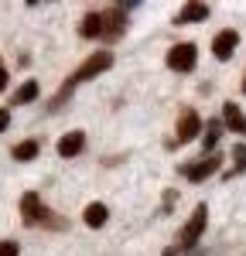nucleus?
I'll return each mask as SVG.
<instances>
[{"label": "nucleus", "instance_id": "obj_4", "mask_svg": "<svg viewBox=\"0 0 246 256\" xmlns=\"http://www.w3.org/2000/svg\"><path fill=\"white\" fill-rule=\"evenodd\" d=\"M195 65H198V48H195V41H178V44H171L168 48V68L171 72H195Z\"/></svg>", "mask_w": 246, "mask_h": 256}, {"label": "nucleus", "instance_id": "obj_19", "mask_svg": "<svg viewBox=\"0 0 246 256\" xmlns=\"http://www.w3.org/2000/svg\"><path fill=\"white\" fill-rule=\"evenodd\" d=\"M174 198H178V192H171V188L164 192V205H161V212H164V216H168V212L174 208Z\"/></svg>", "mask_w": 246, "mask_h": 256}, {"label": "nucleus", "instance_id": "obj_13", "mask_svg": "<svg viewBox=\"0 0 246 256\" xmlns=\"http://www.w3.org/2000/svg\"><path fill=\"white\" fill-rule=\"evenodd\" d=\"M38 92H41V86L34 79H28V82H20L18 89H14L10 102H14V106H28V102H34V99H38Z\"/></svg>", "mask_w": 246, "mask_h": 256}, {"label": "nucleus", "instance_id": "obj_10", "mask_svg": "<svg viewBox=\"0 0 246 256\" xmlns=\"http://www.w3.org/2000/svg\"><path fill=\"white\" fill-rule=\"evenodd\" d=\"M222 123L232 130V134H240V137H246V116H243V110L229 99V102H222Z\"/></svg>", "mask_w": 246, "mask_h": 256}, {"label": "nucleus", "instance_id": "obj_9", "mask_svg": "<svg viewBox=\"0 0 246 256\" xmlns=\"http://www.w3.org/2000/svg\"><path fill=\"white\" fill-rule=\"evenodd\" d=\"M198 20H208V4L202 0H188L182 10L174 14V24L182 28V24H198Z\"/></svg>", "mask_w": 246, "mask_h": 256}, {"label": "nucleus", "instance_id": "obj_2", "mask_svg": "<svg viewBox=\"0 0 246 256\" xmlns=\"http://www.w3.org/2000/svg\"><path fill=\"white\" fill-rule=\"evenodd\" d=\"M205 222H208V205H205V202H198V205H195V212H192V218L182 226V232H178V239H174V246H168V250H164V256L192 253V250H195V242H198V239H202V232H205Z\"/></svg>", "mask_w": 246, "mask_h": 256}, {"label": "nucleus", "instance_id": "obj_12", "mask_svg": "<svg viewBox=\"0 0 246 256\" xmlns=\"http://www.w3.org/2000/svg\"><path fill=\"white\" fill-rule=\"evenodd\" d=\"M106 218H110V208H106L102 202H89V205H86V212H82V222H86L89 229H102V226H106Z\"/></svg>", "mask_w": 246, "mask_h": 256}, {"label": "nucleus", "instance_id": "obj_20", "mask_svg": "<svg viewBox=\"0 0 246 256\" xmlns=\"http://www.w3.org/2000/svg\"><path fill=\"white\" fill-rule=\"evenodd\" d=\"M7 82H10V72H7V65H4V58H0V92L7 89Z\"/></svg>", "mask_w": 246, "mask_h": 256}, {"label": "nucleus", "instance_id": "obj_15", "mask_svg": "<svg viewBox=\"0 0 246 256\" xmlns=\"http://www.w3.org/2000/svg\"><path fill=\"white\" fill-rule=\"evenodd\" d=\"M219 134H222V120H208V126L202 130V147H205V154H216Z\"/></svg>", "mask_w": 246, "mask_h": 256}, {"label": "nucleus", "instance_id": "obj_7", "mask_svg": "<svg viewBox=\"0 0 246 256\" xmlns=\"http://www.w3.org/2000/svg\"><path fill=\"white\" fill-rule=\"evenodd\" d=\"M236 48H240V31H236V28H226V31H219V34L212 38V55L219 62H229Z\"/></svg>", "mask_w": 246, "mask_h": 256}, {"label": "nucleus", "instance_id": "obj_16", "mask_svg": "<svg viewBox=\"0 0 246 256\" xmlns=\"http://www.w3.org/2000/svg\"><path fill=\"white\" fill-rule=\"evenodd\" d=\"M41 154V144L34 137H28V140H20L18 147H14V160H20V164H24V160H34Z\"/></svg>", "mask_w": 246, "mask_h": 256}, {"label": "nucleus", "instance_id": "obj_18", "mask_svg": "<svg viewBox=\"0 0 246 256\" xmlns=\"http://www.w3.org/2000/svg\"><path fill=\"white\" fill-rule=\"evenodd\" d=\"M20 250H18V242H14V239H4V242H0V256H18Z\"/></svg>", "mask_w": 246, "mask_h": 256}, {"label": "nucleus", "instance_id": "obj_11", "mask_svg": "<svg viewBox=\"0 0 246 256\" xmlns=\"http://www.w3.org/2000/svg\"><path fill=\"white\" fill-rule=\"evenodd\" d=\"M82 147H86V134L82 130H72V134H65V137L58 140V158H79Z\"/></svg>", "mask_w": 246, "mask_h": 256}, {"label": "nucleus", "instance_id": "obj_1", "mask_svg": "<svg viewBox=\"0 0 246 256\" xmlns=\"http://www.w3.org/2000/svg\"><path fill=\"white\" fill-rule=\"evenodd\" d=\"M113 68V55L110 52H96V55H89V58L82 62L79 68L68 76V79L62 82V89L55 92V96L44 102V110L48 113H62V106L72 99V92H76V86H82V82H89V79H96V76H102V72H110Z\"/></svg>", "mask_w": 246, "mask_h": 256}, {"label": "nucleus", "instance_id": "obj_3", "mask_svg": "<svg viewBox=\"0 0 246 256\" xmlns=\"http://www.w3.org/2000/svg\"><path fill=\"white\" fill-rule=\"evenodd\" d=\"M126 34V7L123 4H113L102 10V34L100 41L102 44H116V41Z\"/></svg>", "mask_w": 246, "mask_h": 256}, {"label": "nucleus", "instance_id": "obj_14", "mask_svg": "<svg viewBox=\"0 0 246 256\" xmlns=\"http://www.w3.org/2000/svg\"><path fill=\"white\" fill-rule=\"evenodd\" d=\"M79 34L82 38H100L102 34V10H89L79 24Z\"/></svg>", "mask_w": 246, "mask_h": 256}, {"label": "nucleus", "instance_id": "obj_17", "mask_svg": "<svg viewBox=\"0 0 246 256\" xmlns=\"http://www.w3.org/2000/svg\"><path fill=\"white\" fill-rule=\"evenodd\" d=\"M246 171V144H236L232 147V168L226 171V178H236V174H243Z\"/></svg>", "mask_w": 246, "mask_h": 256}, {"label": "nucleus", "instance_id": "obj_22", "mask_svg": "<svg viewBox=\"0 0 246 256\" xmlns=\"http://www.w3.org/2000/svg\"><path fill=\"white\" fill-rule=\"evenodd\" d=\"M243 96H246V72H243Z\"/></svg>", "mask_w": 246, "mask_h": 256}, {"label": "nucleus", "instance_id": "obj_6", "mask_svg": "<svg viewBox=\"0 0 246 256\" xmlns=\"http://www.w3.org/2000/svg\"><path fill=\"white\" fill-rule=\"evenodd\" d=\"M202 134V116L195 113V110H182V116H178V137L171 140L168 147H178V144H188V140H195Z\"/></svg>", "mask_w": 246, "mask_h": 256}, {"label": "nucleus", "instance_id": "obj_5", "mask_svg": "<svg viewBox=\"0 0 246 256\" xmlns=\"http://www.w3.org/2000/svg\"><path fill=\"white\" fill-rule=\"evenodd\" d=\"M219 164H222V158H219V154H205L202 160L178 164V174H182L184 181H192V184H198V181H205V178L216 174V171H219Z\"/></svg>", "mask_w": 246, "mask_h": 256}, {"label": "nucleus", "instance_id": "obj_21", "mask_svg": "<svg viewBox=\"0 0 246 256\" xmlns=\"http://www.w3.org/2000/svg\"><path fill=\"white\" fill-rule=\"evenodd\" d=\"M10 126V110H0V134Z\"/></svg>", "mask_w": 246, "mask_h": 256}, {"label": "nucleus", "instance_id": "obj_8", "mask_svg": "<svg viewBox=\"0 0 246 256\" xmlns=\"http://www.w3.org/2000/svg\"><path fill=\"white\" fill-rule=\"evenodd\" d=\"M44 208H48V205L41 202L38 192H24V198H20V222H24L28 229H31V226H38Z\"/></svg>", "mask_w": 246, "mask_h": 256}]
</instances>
